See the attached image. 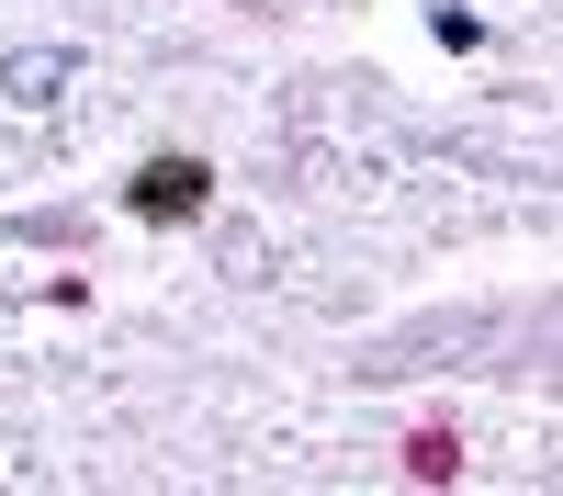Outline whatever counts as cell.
<instances>
[{"instance_id": "cell-1", "label": "cell", "mask_w": 563, "mask_h": 496, "mask_svg": "<svg viewBox=\"0 0 563 496\" xmlns=\"http://www.w3.org/2000/svg\"><path fill=\"white\" fill-rule=\"evenodd\" d=\"M147 203L169 214V203H203V169H147Z\"/></svg>"}]
</instances>
